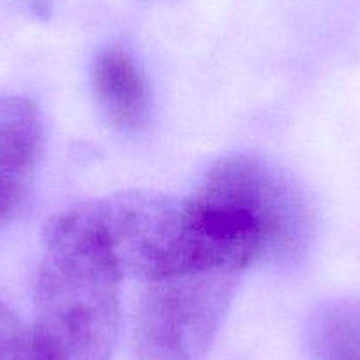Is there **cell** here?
I'll return each instance as SVG.
<instances>
[{
    "label": "cell",
    "instance_id": "6da1fadb",
    "mask_svg": "<svg viewBox=\"0 0 360 360\" xmlns=\"http://www.w3.org/2000/svg\"><path fill=\"white\" fill-rule=\"evenodd\" d=\"M120 281L79 203L57 214L44 230L34 288L32 360L112 359Z\"/></svg>",
    "mask_w": 360,
    "mask_h": 360
},
{
    "label": "cell",
    "instance_id": "7a4b0ae2",
    "mask_svg": "<svg viewBox=\"0 0 360 360\" xmlns=\"http://www.w3.org/2000/svg\"><path fill=\"white\" fill-rule=\"evenodd\" d=\"M244 269L200 258L143 283L134 314L140 360H203Z\"/></svg>",
    "mask_w": 360,
    "mask_h": 360
},
{
    "label": "cell",
    "instance_id": "3957f363",
    "mask_svg": "<svg viewBox=\"0 0 360 360\" xmlns=\"http://www.w3.org/2000/svg\"><path fill=\"white\" fill-rule=\"evenodd\" d=\"M193 200L244 226L258 242L262 262H295L313 237V212L304 193L285 173L252 155L221 159Z\"/></svg>",
    "mask_w": 360,
    "mask_h": 360
},
{
    "label": "cell",
    "instance_id": "277c9868",
    "mask_svg": "<svg viewBox=\"0 0 360 360\" xmlns=\"http://www.w3.org/2000/svg\"><path fill=\"white\" fill-rule=\"evenodd\" d=\"M43 141V120L30 99H0V230L29 195Z\"/></svg>",
    "mask_w": 360,
    "mask_h": 360
},
{
    "label": "cell",
    "instance_id": "5b68a950",
    "mask_svg": "<svg viewBox=\"0 0 360 360\" xmlns=\"http://www.w3.org/2000/svg\"><path fill=\"white\" fill-rule=\"evenodd\" d=\"M98 101L108 119L124 131H140L150 117V94L141 69L126 50L106 48L92 69Z\"/></svg>",
    "mask_w": 360,
    "mask_h": 360
},
{
    "label": "cell",
    "instance_id": "8992f818",
    "mask_svg": "<svg viewBox=\"0 0 360 360\" xmlns=\"http://www.w3.org/2000/svg\"><path fill=\"white\" fill-rule=\"evenodd\" d=\"M318 360H360V299L332 302L314 320Z\"/></svg>",
    "mask_w": 360,
    "mask_h": 360
},
{
    "label": "cell",
    "instance_id": "52a82bcc",
    "mask_svg": "<svg viewBox=\"0 0 360 360\" xmlns=\"http://www.w3.org/2000/svg\"><path fill=\"white\" fill-rule=\"evenodd\" d=\"M0 360H32L30 327L0 300Z\"/></svg>",
    "mask_w": 360,
    "mask_h": 360
}]
</instances>
